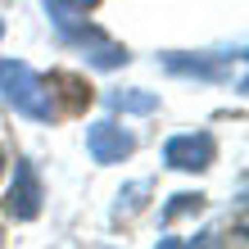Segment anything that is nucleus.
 Masks as SVG:
<instances>
[{
	"mask_svg": "<svg viewBox=\"0 0 249 249\" xmlns=\"http://www.w3.org/2000/svg\"><path fill=\"white\" fill-rule=\"evenodd\" d=\"M195 209H199V195L181 190V195H172V204L163 209V217H181V213H195Z\"/></svg>",
	"mask_w": 249,
	"mask_h": 249,
	"instance_id": "nucleus-8",
	"label": "nucleus"
},
{
	"mask_svg": "<svg viewBox=\"0 0 249 249\" xmlns=\"http://www.w3.org/2000/svg\"><path fill=\"white\" fill-rule=\"evenodd\" d=\"M46 9H50V23L64 32V41L82 46V50H86V59H91L95 68H118V64H127V59H131V54H127L123 46L105 41V36L95 32V27H86V23L77 18V9H68L64 0H46Z\"/></svg>",
	"mask_w": 249,
	"mask_h": 249,
	"instance_id": "nucleus-2",
	"label": "nucleus"
},
{
	"mask_svg": "<svg viewBox=\"0 0 249 249\" xmlns=\"http://www.w3.org/2000/svg\"><path fill=\"white\" fill-rule=\"evenodd\" d=\"M0 168H5V150H0Z\"/></svg>",
	"mask_w": 249,
	"mask_h": 249,
	"instance_id": "nucleus-12",
	"label": "nucleus"
},
{
	"mask_svg": "<svg viewBox=\"0 0 249 249\" xmlns=\"http://www.w3.org/2000/svg\"><path fill=\"white\" fill-rule=\"evenodd\" d=\"M0 36H5V23H0Z\"/></svg>",
	"mask_w": 249,
	"mask_h": 249,
	"instance_id": "nucleus-13",
	"label": "nucleus"
},
{
	"mask_svg": "<svg viewBox=\"0 0 249 249\" xmlns=\"http://www.w3.org/2000/svg\"><path fill=\"white\" fill-rule=\"evenodd\" d=\"M163 64L172 68V72H186V77H217V64H209V59H181V54H163Z\"/></svg>",
	"mask_w": 249,
	"mask_h": 249,
	"instance_id": "nucleus-7",
	"label": "nucleus"
},
{
	"mask_svg": "<svg viewBox=\"0 0 249 249\" xmlns=\"http://www.w3.org/2000/svg\"><path fill=\"white\" fill-rule=\"evenodd\" d=\"M109 109H123V113H154L159 109V95L150 91H109Z\"/></svg>",
	"mask_w": 249,
	"mask_h": 249,
	"instance_id": "nucleus-6",
	"label": "nucleus"
},
{
	"mask_svg": "<svg viewBox=\"0 0 249 249\" xmlns=\"http://www.w3.org/2000/svg\"><path fill=\"white\" fill-rule=\"evenodd\" d=\"M0 95H5L18 113L36 118V123L54 118V100L46 91V82H41L27 64H18V59H0Z\"/></svg>",
	"mask_w": 249,
	"mask_h": 249,
	"instance_id": "nucleus-1",
	"label": "nucleus"
},
{
	"mask_svg": "<svg viewBox=\"0 0 249 249\" xmlns=\"http://www.w3.org/2000/svg\"><path fill=\"white\" fill-rule=\"evenodd\" d=\"M64 5H68V9H95L100 0H64Z\"/></svg>",
	"mask_w": 249,
	"mask_h": 249,
	"instance_id": "nucleus-10",
	"label": "nucleus"
},
{
	"mask_svg": "<svg viewBox=\"0 0 249 249\" xmlns=\"http://www.w3.org/2000/svg\"><path fill=\"white\" fill-rule=\"evenodd\" d=\"M159 249H186V245H181L177 236H163V240H159Z\"/></svg>",
	"mask_w": 249,
	"mask_h": 249,
	"instance_id": "nucleus-11",
	"label": "nucleus"
},
{
	"mask_svg": "<svg viewBox=\"0 0 249 249\" xmlns=\"http://www.w3.org/2000/svg\"><path fill=\"white\" fill-rule=\"evenodd\" d=\"M5 204H9L14 217H23V222H32V217L41 213V177H36V168L27 163V159L14 163V186H9Z\"/></svg>",
	"mask_w": 249,
	"mask_h": 249,
	"instance_id": "nucleus-4",
	"label": "nucleus"
},
{
	"mask_svg": "<svg viewBox=\"0 0 249 249\" xmlns=\"http://www.w3.org/2000/svg\"><path fill=\"white\" fill-rule=\"evenodd\" d=\"M145 190H150V186H145V181H136V186H127V190H123V195H118V213H123V209H136V204H141V195H145Z\"/></svg>",
	"mask_w": 249,
	"mask_h": 249,
	"instance_id": "nucleus-9",
	"label": "nucleus"
},
{
	"mask_svg": "<svg viewBox=\"0 0 249 249\" xmlns=\"http://www.w3.org/2000/svg\"><path fill=\"white\" fill-rule=\"evenodd\" d=\"M163 163L177 172H204L213 163V136L204 131H186V136H172L163 145Z\"/></svg>",
	"mask_w": 249,
	"mask_h": 249,
	"instance_id": "nucleus-3",
	"label": "nucleus"
},
{
	"mask_svg": "<svg viewBox=\"0 0 249 249\" xmlns=\"http://www.w3.org/2000/svg\"><path fill=\"white\" fill-rule=\"evenodd\" d=\"M186 249H195V245H186Z\"/></svg>",
	"mask_w": 249,
	"mask_h": 249,
	"instance_id": "nucleus-14",
	"label": "nucleus"
},
{
	"mask_svg": "<svg viewBox=\"0 0 249 249\" xmlns=\"http://www.w3.org/2000/svg\"><path fill=\"white\" fill-rule=\"evenodd\" d=\"M86 150H91L95 163H123V159L131 154V136L118 127V123H91V131H86Z\"/></svg>",
	"mask_w": 249,
	"mask_h": 249,
	"instance_id": "nucleus-5",
	"label": "nucleus"
}]
</instances>
